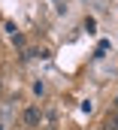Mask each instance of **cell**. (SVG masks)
Returning a JSON list of instances; mask_svg holds the SVG:
<instances>
[{
    "label": "cell",
    "mask_w": 118,
    "mask_h": 130,
    "mask_svg": "<svg viewBox=\"0 0 118 130\" xmlns=\"http://www.w3.org/2000/svg\"><path fill=\"white\" fill-rule=\"evenodd\" d=\"M39 121H42V112H39L36 106H30V109H24V124H27V127H36Z\"/></svg>",
    "instance_id": "6da1fadb"
},
{
    "label": "cell",
    "mask_w": 118,
    "mask_h": 130,
    "mask_svg": "<svg viewBox=\"0 0 118 130\" xmlns=\"http://www.w3.org/2000/svg\"><path fill=\"white\" fill-rule=\"evenodd\" d=\"M103 130H118V109H112V112L106 115V121H103Z\"/></svg>",
    "instance_id": "7a4b0ae2"
},
{
    "label": "cell",
    "mask_w": 118,
    "mask_h": 130,
    "mask_svg": "<svg viewBox=\"0 0 118 130\" xmlns=\"http://www.w3.org/2000/svg\"><path fill=\"white\" fill-rule=\"evenodd\" d=\"M115 109H118V106H115Z\"/></svg>",
    "instance_id": "3957f363"
}]
</instances>
